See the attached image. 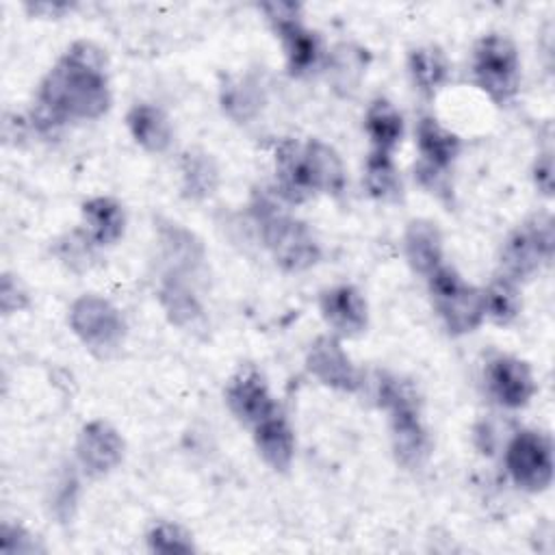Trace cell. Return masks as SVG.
<instances>
[{
	"mask_svg": "<svg viewBox=\"0 0 555 555\" xmlns=\"http://www.w3.org/2000/svg\"><path fill=\"white\" fill-rule=\"evenodd\" d=\"M111 108L106 56L91 41H74L43 76L33 124L52 132L72 119H98Z\"/></svg>",
	"mask_w": 555,
	"mask_h": 555,
	"instance_id": "1",
	"label": "cell"
},
{
	"mask_svg": "<svg viewBox=\"0 0 555 555\" xmlns=\"http://www.w3.org/2000/svg\"><path fill=\"white\" fill-rule=\"evenodd\" d=\"M275 178L280 195L291 204H301L317 193L338 195L347 180L338 152L319 139L306 143L284 139L275 147Z\"/></svg>",
	"mask_w": 555,
	"mask_h": 555,
	"instance_id": "2",
	"label": "cell"
},
{
	"mask_svg": "<svg viewBox=\"0 0 555 555\" xmlns=\"http://www.w3.org/2000/svg\"><path fill=\"white\" fill-rule=\"evenodd\" d=\"M375 399L388 412L390 442L401 466L416 470L429 457V436L421 418L416 392L397 375L379 373L375 382Z\"/></svg>",
	"mask_w": 555,
	"mask_h": 555,
	"instance_id": "3",
	"label": "cell"
},
{
	"mask_svg": "<svg viewBox=\"0 0 555 555\" xmlns=\"http://www.w3.org/2000/svg\"><path fill=\"white\" fill-rule=\"evenodd\" d=\"M254 217L264 247L284 271L301 273L321 260V245L301 219L280 210L264 197L254 202Z\"/></svg>",
	"mask_w": 555,
	"mask_h": 555,
	"instance_id": "4",
	"label": "cell"
},
{
	"mask_svg": "<svg viewBox=\"0 0 555 555\" xmlns=\"http://www.w3.org/2000/svg\"><path fill=\"white\" fill-rule=\"evenodd\" d=\"M429 293L438 317L451 334H468L481 325L483 293L447 264H440L429 278Z\"/></svg>",
	"mask_w": 555,
	"mask_h": 555,
	"instance_id": "5",
	"label": "cell"
},
{
	"mask_svg": "<svg viewBox=\"0 0 555 555\" xmlns=\"http://www.w3.org/2000/svg\"><path fill=\"white\" fill-rule=\"evenodd\" d=\"M473 78L494 104L503 106L516 95L520 59L509 37L490 33L477 41L473 52Z\"/></svg>",
	"mask_w": 555,
	"mask_h": 555,
	"instance_id": "6",
	"label": "cell"
},
{
	"mask_svg": "<svg viewBox=\"0 0 555 555\" xmlns=\"http://www.w3.org/2000/svg\"><path fill=\"white\" fill-rule=\"evenodd\" d=\"M69 327L95 356L108 358L119 349L126 334L121 312L100 295H82L69 308Z\"/></svg>",
	"mask_w": 555,
	"mask_h": 555,
	"instance_id": "7",
	"label": "cell"
},
{
	"mask_svg": "<svg viewBox=\"0 0 555 555\" xmlns=\"http://www.w3.org/2000/svg\"><path fill=\"white\" fill-rule=\"evenodd\" d=\"M553 254V225L546 215H540L516 228L503 243L501 267L512 282L533 278Z\"/></svg>",
	"mask_w": 555,
	"mask_h": 555,
	"instance_id": "8",
	"label": "cell"
},
{
	"mask_svg": "<svg viewBox=\"0 0 555 555\" xmlns=\"http://www.w3.org/2000/svg\"><path fill=\"white\" fill-rule=\"evenodd\" d=\"M260 9L267 13L273 30L282 41L291 76L310 74L319 65L321 43L319 37L299 20L301 7L295 2H267Z\"/></svg>",
	"mask_w": 555,
	"mask_h": 555,
	"instance_id": "9",
	"label": "cell"
},
{
	"mask_svg": "<svg viewBox=\"0 0 555 555\" xmlns=\"http://www.w3.org/2000/svg\"><path fill=\"white\" fill-rule=\"evenodd\" d=\"M505 466L518 488L527 492L546 490L553 479L551 440L540 431H518L505 449Z\"/></svg>",
	"mask_w": 555,
	"mask_h": 555,
	"instance_id": "10",
	"label": "cell"
},
{
	"mask_svg": "<svg viewBox=\"0 0 555 555\" xmlns=\"http://www.w3.org/2000/svg\"><path fill=\"white\" fill-rule=\"evenodd\" d=\"M416 147H418V167L416 176L418 180L434 189H442V178L447 176L449 167L460 154L462 141L455 132L447 130L436 117L423 115L416 124Z\"/></svg>",
	"mask_w": 555,
	"mask_h": 555,
	"instance_id": "11",
	"label": "cell"
},
{
	"mask_svg": "<svg viewBox=\"0 0 555 555\" xmlns=\"http://www.w3.org/2000/svg\"><path fill=\"white\" fill-rule=\"evenodd\" d=\"M308 371L327 388L356 392L362 386V375L343 349L336 336H319L306 353Z\"/></svg>",
	"mask_w": 555,
	"mask_h": 555,
	"instance_id": "12",
	"label": "cell"
},
{
	"mask_svg": "<svg viewBox=\"0 0 555 555\" xmlns=\"http://www.w3.org/2000/svg\"><path fill=\"white\" fill-rule=\"evenodd\" d=\"M225 403L230 412L247 427L258 425L278 410L264 377L256 369H241L225 386Z\"/></svg>",
	"mask_w": 555,
	"mask_h": 555,
	"instance_id": "13",
	"label": "cell"
},
{
	"mask_svg": "<svg viewBox=\"0 0 555 555\" xmlns=\"http://www.w3.org/2000/svg\"><path fill=\"white\" fill-rule=\"evenodd\" d=\"M76 455L89 475H106L117 468L124 457V438L111 423L102 418L89 421L78 434Z\"/></svg>",
	"mask_w": 555,
	"mask_h": 555,
	"instance_id": "14",
	"label": "cell"
},
{
	"mask_svg": "<svg viewBox=\"0 0 555 555\" xmlns=\"http://www.w3.org/2000/svg\"><path fill=\"white\" fill-rule=\"evenodd\" d=\"M490 395L509 410L525 408L535 395V382L527 362L514 356H494L486 366Z\"/></svg>",
	"mask_w": 555,
	"mask_h": 555,
	"instance_id": "15",
	"label": "cell"
},
{
	"mask_svg": "<svg viewBox=\"0 0 555 555\" xmlns=\"http://www.w3.org/2000/svg\"><path fill=\"white\" fill-rule=\"evenodd\" d=\"M319 310L325 323L338 336H360L369 325L366 299L351 284H336L325 288L319 297Z\"/></svg>",
	"mask_w": 555,
	"mask_h": 555,
	"instance_id": "16",
	"label": "cell"
},
{
	"mask_svg": "<svg viewBox=\"0 0 555 555\" xmlns=\"http://www.w3.org/2000/svg\"><path fill=\"white\" fill-rule=\"evenodd\" d=\"M158 301L167 314V319L186 332L202 330L206 323L202 301L197 299L193 286L186 278L178 273H163L158 284Z\"/></svg>",
	"mask_w": 555,
	"mask_h": 555,
	"instance_id": "17",
	"label": "cell"
},
{
	"mask_svg": "<svg viewBox=\"0 0 555 555\" xmlns=\"http://www.w3.org/2000/svg\"><path fill=\"white\" fill-rule=\"evenodd\" d=\"M251 429H254V444L262 462L278 473L288 470L295 457V434L286 416L280 410H275Z\"/></svg>",
	"mask_w": 555,
	"mask_h": 555,
	"instance_id": "18",
	"label": "cell"
},
{
	"mask_svg": "<svg viewBox=\"0 0 555 555\" xmlns=\"http://www.w3.org/2000/svg\"><path fill=\"white\" fill-rule=\"evenodd\" d=\"M405 260L414 273L429 278L442 264V234L429 219H412L403 234Z\"/></svg>",
	"mask_w": 555,
	"mask_h": 555,
	"instance_id": "19",
	"label": "cell"
},
{
	"mask_svg": "<svg viewBox=\"0 0 555 555\" xmlns=\"http://www.w3.org/2000/svg\"><path fill=\"white\" fill-rule=\"evenodd\" d=\"M160 254L167 264V273H178L182 278H193L204 264L202 243L182 225L165 223L158 228Z\"/></svg>",
	"mask_w": 555,
	"mask_h": 555,
	"instance_id": "20",
	"label": "cell"
},
{
	"mask_svg": "<svg viewBox=\"0 0 555 555\" xmlns=\"http://www.w3.org/2000/svg\"><path fill=\"white\" fill-rule=\"evenodd\" d=\"M85 234L98 247L115 245L126 230L124 206L113 197H91L82 204Z\"/></svg>",
	"mask_w": 555,
	"mask_h": 555,
	"instance_id": "21",
	"label": "cell"
},
{
	"mask_svg": "<svg viewBox=\"0 0 555 555\" xmlns=\"http://www.w3.org/2000/svg\"><path fill=\"white\" fill-rule=\"evenodd\" d=\"M126 124H128L132 139L143 150H147L152 154H163L169 150L173 130H171L167 115L158 106L147 104V102L134 104L126 115Z\"/></svg>",
	"mask_w": 555,
	"mask_h": 555,
	"instance_id": "22",
	"label": "cell"
},
{
	"mask_svg": "<svg viewBox=\"0 0 555 555\" xmlns=\"http://www.w3.org/2000/svg\"><path fill=\"white\" fill-rule=\"evenodd\" d=\"M364 130L371 152L392 154L403 137V117L386 98H375L364 113Z\"/></svg>",
	"mask_w": 555,
	"mask_h": 555,
	"instance_id": "23",
	"label": "cell"
},
{
	"mask_svg": "<svg viewBox=\"0 0 555 555\" xmlns=\"http://www.w3.org/2000/svg\"><path fill=\"white\" fill-rule=\"evenodd\" d=\"M219 102H221L223 113L230 119H234L238 124H247L260 115V111L264 106V91L256 78L234 76L223 82Z\"/></svg>",
	"mask_w": 555,
	"mask_h": 555,
	"instance_id": "24",
	"label": "cell"
},
{
	"mask_svg": "<svg viewBox=\"0 0 555 555\" xmlns=\"http://www.w3.org/2000/svg\"><path fill=\"white\" fill-rule=\"evenodd\" d=\"M180 180H182L184 195L189 199L199 202L210 197L217 191L219 167L208 152L199 147H191L180 158Z\"/></svg>",
	"mask_w": 555,
	"mask_h": 555,
	"instance_id": "25",
	"label": "cell"
},
{
	"mask_svg": "<svg viewBox=\"0 0 555 555\" xmlns=\"http://www.w3.org/2000/svg\"><path fill=\"white\" fill-rule=\"evenodd\" d=\"M408 69L416 89L431 98L449 78V61L436 46L414 48L408 56Z\"/></svg>",
	"mask_w": 555,
	"mask_h": 555,
	"instance_id": "26",
	"label": "cell"
},
{
	"mask_svg": "<svg viewBox=\"0 0 555 555\" xmlns=\"http://www.w3.org/2000/svg\"><path fill=\"white\" fill-rule=\"evenodd\" d=\"M483 293V314L499 323V325H507L512 323L518 312H520V293L516 282H512L509 278L501 275L496 280H492L488 284V288L481 291Z\"/></svg>",
	"mask_w": 555,
	"mask_h": 555,
	"instance_id": "27",
	"label": "cell"
},
{
	"mask_svg": "<svg viewBox=\"0 0 555 555\" xmlns=\"http://www.w3.org/2000/svg\"><path fill=\"white\" fill-rule=\"evenodd\" d=\"M364 184H366V191L382 202H390L401 195V180L392 163V154H382V152L369 154L366 167H364Z\"/></svg>",
	"mask_w": 555,
	"mask_h": 555,
	"instance_id": "28",
	"label": "cell"
},
{
	"mask_svg": "<svg viewBox=\"0 0 555 555\" xmlns=\"http://www.w3.org/2000/svg\"><path fill=\"white\" fill-rule=\"evenodd\" d=\"M147 546L152 553H191V551H195L191 533L169 520H160L150 527Z\"/></svg>",
	"mask_w": 555,
	"mask_h": 555,
	"instance_id": "29",
	"label": "cell"
},
{
	"mask_svg": "<svg viewBox=\"0 0 555 555\" xmlns=\"http://www.w3.org/2000/svg\"><path fill=\"white\" fill-rule=\"evenodd\" d=\"M0 551L4 555H26V553H37L41 548L33 538V533H28L22 525L4 522L0 531Z\"/></svg>",
	"mask_w": 555,
	"mask_h": 555,
	"instance_id": "30",
	"label": "cell"
},
{
	"mask_svg": "<svg viewBox=\"0 0 555 555\" xmlns=\"http://www.w3.org/2000/svg\"><path fill=\"white\" fill-rule=\"evenodd\" d=\"M28 306V293L13 273H2L0 282V308L4 314H13Z\"/></svg>",
	"mask_w": 555,
	"mask_h": 555,
	"instance_id": "31",
	"label": "cell"
},
{
	"mask_svg": "<svg viewBox=\"0 0 555 555\" xmlns=\"http://www.w3.org/2000/svg\"><path fill=\"white\" fill-rule=\"evenodd\" d=\"M553 163H551V156L548 154H542V158H538L535 163V169H533V178H535V186L544 193V195H551V186H553Z\"/></svg>",
	"mask_w": 555,
	"mask_h": 555,
	"instance_id": "32",
	"label": "cell"
},
{
	"mask_svg": "<svg viewBox=\"0 0 555 555\" xmlns=\"http://www.w3.org/2000/svg\"><path fill=\"white\" fill-rule=\"evenodd\" d=\"M28 9L43 17H59L61 13L72 11V4H67V2H35V4H28Z\"/></svg>",
	"mask_w": 555,
	"mask_h": 555,
	"instance_id": "33",
	"label": "cell"
}]
</instances>
